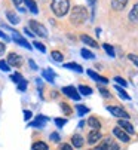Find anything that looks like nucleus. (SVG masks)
Instances as JSON below:
<instances>
[{
  "mask_svg": "<svg viewBox=\"0 0 138 150\" xmlns=\"http://www.w3.org/2000/svg\"><path fill=\"white\" fill-rule=\"evenodd\" d=\"M88 19V9L85 6H74L70 12V21L74 25H80Z\"/></svg>",
  "mask_w": 138,
  "mask_h": 150,
  "instance_id": "f257e3e1",
  "label": "nucleus"
},
{
  "mask_svg": "<svg viewBox=\"0 0 138 150\" xmlns=\"http://www.w3.org/2000/svg\"><path fill=\"white\" fill-rule=\"evenodd\" d=\"M51 9L58 18H62L70 11V0H52Z\"/></svg>",
  "mask_w": 138,
  "mask_h": 150,
  "instance_id": "f03ea898",
  "label": "nucleus"
},
{
  "mask_svg": "<svg viewBox=\"0 0 138 150\" xmlns=\"http://www.w3.org/2000/svg\"><path fill=\"white\" fill-rule=\"evenodd\" d=\"M30 28H31V31H33L36 36H39V37H46V36H48L46 27L42 25L40 23H37V21H30Z\"/></svg>",
  "mask_w": 138,
  "mask_h": 150,
  "instance_id": "7ed1b4c3",
  "label": "nucleus"
},
{
  "mask_svg": "<svg viewBox=\"0 0 138 150\" xmlns=\"http://www.w3.org/2000/svg\"><path fill=\"white\" fill-rule=\"evenodd\" d=\"M107 110L114 116V117H119V119H129V115L123 110V109H120V107H114V105H108L107 107Z\"/></svg>",
  "mask_w": 138,
  "mask_h": 150,
  "instance_id": "20e7f679",
  "label": "nucleus"
},
{
  "mask_svg": "<svg viewBox=\"0 0 138 150\" xmlns=\"http://www.w3.org/2000/svg\"><path fill=\"white\" fill-rule=\"evenodd\" d=\"M12 40L15 42V43H18L19 46H24V48H25V49H28V51H31V49H33V48H31V45H30L28 42H27L24 37H22V36H21V34H19L16 30L12 33Z\"/></svg>",
  "mask_w": 138,
  "mask_h": 150,
  "instance_id": "39448f33",
  "label": "nucleus"
},
{
  "mask_svg": "<svg viewBox=\"0 0 138 150\" xmlns=\"http://www.w3.org/2000/svg\"><path fill=\"white\" fill-rule=\"evenodd\" d=\"M61 92H62L64 95H67L68 98L74 100V101H79V100H80V94L77 92V89H76L74 86H64V88L61 89Z\"/></svg>",
  "mask_w": 138,
  "mask_h": 150,
  "instance_id": "423d86ee",
  "label": "nucleus"
},
{
  "mask_svg": "<svg viewBox=\"0 0 138 150\" xmlns=\"http://www.w3.org/2000/svg\"><path fill=\"white\" fill-rule=\"evenodd\" d=\"M8 64L11 67H15V69H18V67H21V64H22V58L18 55V54H15V52H11L9 55H8Z\"/></svg>",
  "mask_w": 138,
  "mask_h": 150,
  "instance_id": "0eeeda50",
  "label": "nucleus"
},
{
  "mask_svg": "<svg viewBox=\"0 0 138 150\" xmlns=\"http://www.w3.org/2000/svg\"><path fill=\"white\" fill-rule=\"evenodd\" d=\"M113 135L116 137L117 140H120L122 143H129V134L126 131H123L120 126H116L113 129Z\"/></svg>",
  "mask_w": 138,
  "mask_h": 150,
  "instance_id": "6e6552de",
  "label": "nucleus"
},
{
  "mask_svg": "<svg viewBox=\"0 0 138 150\" xmlns=\"http://www.w3.org/2000/svg\"><path fill=\"white\" fill-rule=\"evenodd\" d=\"M48 117H46V116H43V115H39L31 123H30V126L31 128H42V126H45L46 123H48Z\"/></svg>",
  "mask_w": 138,
  "mask_h": 150,
  "instance_id": "1a4fd4ad",
  "label": "nucleus"
},
{
  "mask_svg": "<svg viewBox=\"0 0 138 150\" xmlns=\"http://www.w3.org/2000/svg\"><path fill=\"white\" fill-rule=\"evenodd\" d=\"M100 140H101V132L100 131L92 129V132H89V135H88V143L89 144H97Z\"/></svg>",
  "mask_w": 138,
  "mask_h": 150,
  "instance_id": "9d476101",
  "label": "nucleus"
},
{
  "mask_svg": "<svg viewBox=\"0 0 138 150\" xmlns=\"http://www.w3.org/2000/svg\"><path fill=\"white\" fill-rule=\"evenodd\" d=\"M128 18H129V21H131V23H134V24H138V2H137V3L132 6V9H131V12H129Z\"/></svg>",
  "mask_w": 138,
  "mask_h": 150,
  "instance_id": "9b49d317",
  "label": "nucleus"
},
{
  "mask_svg": "<svg viewBox=\"0 0 138 150\" xmlns=\"http://www.w3.org/2000/svg\"><path fill=\"white\" fill-rule=\"evenodd\" d=\"M119 126L122 128L123 131H126L128 134H134V132H135V131H134V126L128 122V119H120V120H119Z\"/></svg>",
  "mask_w": 138,
  "mask_h": 150,
  "instance_id": "f8f14e48",
  "label": "nucleus"
},
{
  "mask_svg": "<svg viewBox=\"0 0 138 150\" xmlns=\"http://www.w3.org/2000/svg\"><path fill=\"white\" fill-rule=\"evenodd\" d=\"M80 40L83 42L85 45L91 46V48H98V43H97V42L92 39V37H89L88 34H82V36H80Z\"/></svg>",
  "mask_w": 138,
  "mask_h": 150,
  "instance_id": "ddd939ff",
  "label": "nucleus"
},
{
  "mask_svg": "<svg viewBox=\"0 0 138 150\" xmlns=\"http://www.w3.org/2000/svg\"><path fill=\"white\" fill-rule=\"evenodd\" d=\"M128 3V0H111V8L114 11H123Z\"/></svg>",
  "mask_w": 138,
  "mask_h": 150,
  "instance_id": "4468645a",
  "label": "nucleus"
},
{
  "mask_svg": "<svg viewBox=\"0 0 138 150\" xmlns=\"http://www.w3.org/2000/svg\"><path fill=\"white\" fill-rule=\"evenodd\" d=\"M42 76L46 79V80H48L49 83H54L55 82V71L52 70V69H46V70H43V73H42Z\"/></svg>",
  "mask_w": 138,
  "mask_h": 150,
  "instance_id": "2eb2a0df",
  "label": "nucleus"
},
{
  "mask_svg": "<svg viewBox=\"0 0 138 150\" xmlns=\"http://www.w3.org/2000/svg\"><path fill=\"white\" fill-rule=\"evenodd\" d=\"M88 76L92 77L94 80H97V82H100V83H108V79L107 77H103V76H100L98 73L92 71V70H88Z\"/></svg>",
  "mask_w": 138,
  "mask_h": 150,
  "instance_id": "dca6fc26",
  "label": "nucleus"
},
{
  "mask_svg": "<svg viewBox=\"0 0 138 150\" xmlns=\"http://www.w3.org/2000/svg\"><path fill=\"white\" fill-rule=\"evenodd\" d=\"M24 5H25V8H27L30 12H33L34 15L39 13V9H37V5H36L34 0H24Z\"/></svg>",
  "mask_w": 138,
  "mask_h": 150,
  "instance_id": "f3484780",
  "label": "nucleus"
},
{
  "mask_svg": "<svg viewBox=\"0 0 138 150\" xmlns=\"http://www.w3.org/2000/svg\"><path fill=\"white\" fill-rule=\"evenodd\" d=\"M64 69L73 70V71H77V73H83L82 66H79V64H76V62H67V64H64Z\"/></svg>",
  "mask_w": 138,
  "mask_h": 150,
  "instance_id": "a211bd4d",
  "label": "nucleus"
},
{
  "mask_svg": "<svg viewBox=\"0 0 138 150\" xmlns=\"http://www.w3.org/2000/svg\"><path fill=\"white\" fill-rule=\"evenodd\" d=\"M6 18L11 21V24H13V25H16L19 23V16L15 12H12V11H6Z\"/></svg>",
  "mask_w": 138,
  "mask_h": 150,
  "instance_id": "6ab92c4d",
  "label": "nucleus"
},
{
  "mask_svg": "<svg viewBox=\"0 0 138 150\" xmlns=\"http://www.w3.org/2000/svg\"><path fill=\"white\" fill-rule=\"evenodd\" d=\"M88 125L92 128V129H97V131H100V128H101V123H100V120L97 119V117H89L88 119Z\"/></svg>",
  "mask_w": 138,
  "mask_h": 150,
  "instance_id": "aec40b11",
  "label": "nucleus"
},
{
  "mask_svg": "<svg viewBox=\"0 0 138 150\" xmlns=\"http://www.w3.org/2000/svg\"><path fill=\"white\" fill-rule=\"evenodd\" d=\"M114 88H116V91H117V94H119V97H120L122 100H125V101H129V100H131V97L126 94V91L123 89V86H120V85H116Z\"/></svg>",
  "mask_w": 138,
  "mask_h": 150,
  "instance_id": "412c9836",
  "label": "nucleus"
},
{
  "mask_svg": "<svg viewBox=\"0 0 138 150\" xmlns=\"http://www.w3.org/2000/svg\"><path fill=\"white\" fill-rule=\"evenodd\" d=\"M83 138H82V135H73V138H71V144L74 146V147H77V149H80L82 146H83Z\"/></svg>",
  "mask_w": 138,
  "mask_h": 150,
  "instance_id": "4be33fe9",
  "label": "nucleus"
},
{
  "mask_svg": "<svg viewBox=\"0 0 138 150\" xmlns=\"http://www.w3.org/2000/svg\"><path fill=\"white\" fill-rule=\"evenodd\" d=\"M80 55L85 58V59H92V58H95V55L92 54L89 49H86V48H83V49H80Z\"/></svg>",
  "mask_w": 138,
  "mask_h": 150,
  "instance_id": "5701e85b",
  "label": "nucleus"
},
{
  "mask_svg": "<svg viewBox=\"0 0 138 150\" xmlns=\"http://www.w3.org/2000/svg\"><path fill=\"white\" fill-rule=\"evenodd\" d=\"M51 57H52V59H54L55 62H62V59H64L62 54L58 52V51H52V52H51Z\"/></svg>",
  "mask_w": 138,
  "mask_h": 150,
  "instance_id": "b1692460",
  "label": "nucleus"
},
{
  "mask_svg": "<svg viewBox=\"0 0 138 150\" xmlns=\"http://www.w3.org/2000/svg\"><path fill=\"white\" fill-rule=\"evenodd\" d=\"M103 48H104V51L108 54V57H111V58H114V57H116V54H114V48H113L111 45H108V43H104V45H103Z\"/></svg>",
  "mask_w": 138,
  "mask_h": 150,
  "instance_id": "393cba45",
  "label": "nucleus"
},
{
  "mask_svg": "<svg viewBox=\"0 0 138 150\" xmlns=\"http://www.w3.org/2000/svg\"><path fill=\"white\" fill-rule=\"evenodd\" d=\"M31 150H49V147L46 146L45 143H42V141H39V143H34L33 144V147H31Z\"/></svg>",
  "mask_w": 138,
  "mask_h": 150,
  "instance_id": "a878e982",
  "label": "nucleus"
},
{
  "mask_svg": "<svg viewBox=\"0 0 138 150\" xmlns=\"http://www.w3.org/2000/svg\"><path fill=\"white\" fill-rule=\"evenodd\" d=\"M76 110H77L79 116H83V115L89 113V109H88V107H85V105H82V104H77L76 105Z\"/></svg>",
  "mask_w": 138,
  "mask_h": 150,
  "instance_id": "bb28decb",
  "label": "nucleus"
},
{
  "mask_svg": "<svg viewBox=\"0 0 138 150\" xmlns=\"http://www.w3.org/2000/svg\"><path fill=\"white\" fill-rule=\"evenodd\" d=\"M77 91H79L80 94H83V95H91V94H92V89H91L89 86H85V85H80V86L77 88Z\"/></svg>",
  "mask_w": 138,
  "mask_h": 150,
  "instance_id": "cd10ccee",
  "label": "nucleus"
},
{
  "mask_svg": "<svg viewBox=\"0 0 138 150\" xmlns=\"http://www.w3.org/2000/svg\"><path fill=\"white\" fill-rule=\"evenodd\" d=\"M61 109H62L64 115H67V116H70V115H71V107L68 105L67 103H61Z\"/></svg>",
  "mask_w": 138,
  "mask_h": 150,
  "instance_id": "c85d7f7f",
  "label": "nucleus"
},
{
  "mask_svg": "<svg viewBox=\"0 0 138 150\" xmlns=\"http://www.w3.org/2000/svg\"><path fill=\"white\" fill-rule=\"evenodd\" d=\"M105 141H107V144H108V150H119V146L114 143L111 138H105Z\"/></svg>",
  "mask_w": 138,
  "mask_h": 150,
  "instance_id": "c756f323",
  "label": "nucleus"
},
{
  "mask_svg": "<svg viewBox=\"0 0 138 150\" xmlns=\"http://www.w3.org/2000/svg\"><path fill=\"white\" fill-rule=\"evenodd\" d=\"M0 70H3V71H11V66L8 64V61L0 59Z\"/></svg>",
  "mask_w": 138,
  "mask_h": 150,
  "instance_id": "7c9ffc66",
  "label": "nucleus"
},
{
  "mask_svg": "<svg viewBox=\"0 0 138 150\" xmlns=\"http://www.w3.org/2000/svg\"><path fill=\"white\" fill-rule=\"evenodd\" d=\"M13 2V5L16 6V9L19 11V12H25V9L22 8V3H24V0H12Z\"/></svg>",
  "mask_w": 138,
  "mask_h": 150,
  "instance_id": "2f4dec72",
  "label": "nucleus"
},
{
  "mask_svg": "<svg viewBox=\"0 0 138 150\" xmlns=\"http://www.w3.org/2000/svg\"><path fill=\"white\" fill-rule=\"evenodd\" d=\"M114 82H116V85H120V86H126V85H128V82L123 79V77H120V76H116V77H114Z\"/></svg>",
  "mask_w": 138,
  "mask_h": 150,
  "instance_id": "473e14b6",
  "label": "nucleus"
},
{
  "mask_svg": "<svg viewBox=\"0 0 138 150\" xmlns=\"http://www.w3.org/2000/svg\"><path fill=\"white\" fill-rule=\"evenodd\" d=\"M33 45H34V48L39 49L40 52H46V46L42 43V42H36V40H34V42H33Z\"/></svg>",
  "mask_w": 138,
  "mask_h": 150,
  "instance_id": "72a5a7b5",
  "label": "nucleus"
},
{
  "mask_svg": "<svg viewBox=\"0 0 138 150\" xmlns=\"http://www.w3.org/2000/svg\"><path fill=\"white\" fill-rule=\"evenodd\" d=\"M16 85H18V89H19V91H25V89H27V80H25V79L19 80Z\"/></svg>",
  "mask_w": 138,
  "mask_h": 150,
  "instance_id": "f704fd0d",
  "label": "nucleus"
},
{
  "mask_svg": "<svg viewBox=\"0 0 138 150\" xmlns=\"http://www.w3.org/2000/svg\"><path fill=\"white\" fill-rule=\"evenodd\" d=\"M128 58H129V61H132V62L135 64L137 69H138V55H135V54H129Z\"/></svg>",
  "mask_w": 138,
  "mask_h": 150,
  "instance_id": "c9c22d12",
  "label": "nucleus"
},
{
  "mask_svg": "<svg viewBox=\"0 0 138 150\" xmlns=\"http://www.w3.org/2000/svg\"><path fill=\"white\" fill-rule=\"evenodd\" d=\"M22 79H24V77H22L19 73H15V74H12V76H11V80H12V82H15V83H18V82H19V80H22Z\"/></svg>",
  "mask_w": 138,
  "mask_h": 150,
  "instance_id": "e433bc0d",
  "label": "nucleus"
},
{
  "mask_svg": "<svg viewBox=\"0 0 138 150\" xmlns=\"http://www.w3.org/2000/svg\"><path fill=\"white\" fill-rule=\"evenodd\" d=\"M94 150H108V144H107V141H103V143L98 144Z\"/></svg>",
  "mask_w": 138,
  "mask_h": 150,
  "instance_id": "4c0bfd02",
  "label": "nucleus"
},
{
  "mask_svg": "<svg viewBox=\"0 0 138 150\" xmlns=\"http://www.w3.org/2000/svg\"><path fill=\"white\" fill-rule=\"evenodd\" d=\"M65 123H67V120H65V119H59V117H57V119H55V125H57L58 128L64 126Z\"/></svg>",
  "mask_w": 138,
  "mask_h": 150,
  "instance_id": "58836bf2",
  "label": "nucleus"
},
{
  "mask_svg": "<svg viewBox=\"0 0 138 150\" xmlns=\"http://www.w3.org/2000/svg\"><path fill=\"white\" fill-rule=\"evenodd\" d=\"M24 33H25L27 36H30V37H34V36H36V34L31 31V28H30V27H25V28H24Z\"/></svg>",
  "mask_w": 138,
  "mask_h": 150,
  "instance_id": "ea45409f",
  "label": "nucleus"
},
{
  "mask_svg": "<svg viewBox=\"0 0 138 150\" xmlns=\"http://www.w3.org/2000/svg\"><path fill=\"white\" fill-rule=\"evenodd\" d=\"M51 140H52L54 143H58V141H59V135H58L57 132H52V134H51Z\"/></svg>",
  "mask_w": 138,
  "mask_h": 150,
  "instance_id": "a19ab883",
  "label": "nucleus"
},
{
  "mask_svg": "<svg viewBox=\"0 0 138 150\" xmlns=\"http://www.w3.org/2000/svg\"><path fill=\"white\" fill-rule=\"evenodd\" d=\"M100 92H101V95H103V97H105V98H108V97H110L108 91H107V89H104V88H100Z\"/></svg>",
  "mask_w": 138,
  "mask_h": 150,
  "instance_id": "79ce46f5",
  "label": "nucleus"
},
{
  "mask_svg": "<svg viewBox=\"0 0 138 150\" xmlns=\"http://www.w3.org/2000/svg\"><path fill=\"white\" fill-rule=\"evenodd\" d=\"M31 116H33V113H31L30 110H25V112H24V117H25V120H30Z\"/></svg>",
  "mask_w": 138,
  "mask_h": 150,
  "instance_id": "37998d69",
  "label": "nucleus"
},
{
  "mask_svg": "<svg viewBox=\"0 0 138 150\" xmlns=\"http://www.w3.org/2000/svg\"><path fill=\"white\" fill-rule=\"evenodd\" d=\"M0 37H2L3 40H6V42H9V40H11V37H9L8 34H5V33H3L2 30H0Z\"/></svg>",
  "mask_w": 138,
  "mask_h": 150,
  "instance_id": "c03bdc74",
  "label": "nucleus"
},
{
  "mask_svg": "<svg viewBox=\"0 0 138 150\" xmlns=\"http://www.w3.org/2000/svg\"><path fill=\"white\" fill-rule=\"evenodd\" d=\"M61 150H73V147L70 144H62L61 146Z\"/></svg>",
  "mask_w": 138,
  "mask_h": 150,
  "instance_id": "a18cd8bd",
  "label": "nucleus"
},
{
  "mask_svg": "<svg viewBox=\"0 0 138 150\" xmlns=\"http://www.w3.org/2000/svg\"><path fill=\"white\" fill-rule=\"evenodd\" d=\"M28 64H30V67H31V69H34V70H37V64H36V62H34L33 59H30V61H28Z\"/></svg>",
  "mask_w": 138,
  "mask_h": 150,
  "instance_id": "49530a36",
  "label": "nucleus"
},
{
  "mask_svg": "<svg viewBox=\"0 0 138 150\" xmlns=\"http://www.w3.org/2000/svg\"><path fill=\"white\" fill-rule=\"evenodd\" d=\"M3 52H5V45L0 42V54H3Z\"/></svg>",
  "mask_w": 138,
  "mask_h": 150,
  "instance_id": "de8ad7c7",
  "label": "nucleus"
},
{
  "mask_svg": "<svg viewBox=\"0 0 138 150\" xmlns=\"http://www.w3.org/2000/svg\"><path fill=\"white\" fill-rule=\"evenodd\" d=\"M95 33H97V36H100L101 34V28H95Z\"/></svg>",
  "mask_w": 138,
  "mask_h": 150,
  "instance_id": "09e8293b",
  "label": "nucleus"
},
{
  "mask_svg": "<svg viewBox=\"0 0 138 150\" xmlns=\"http://www.w3.org/2000/svg\"><path fill=\"white\" fill-rule=\"evenodd\" d=\"M89 5H91V6H94V5H95V0H89Z\"/></svg>",
  "mask_w": 138,
  "mask_h": 150,
  "instance_id": "8fccbe9b",
  "label": "nucleus"
}]
</instances>
